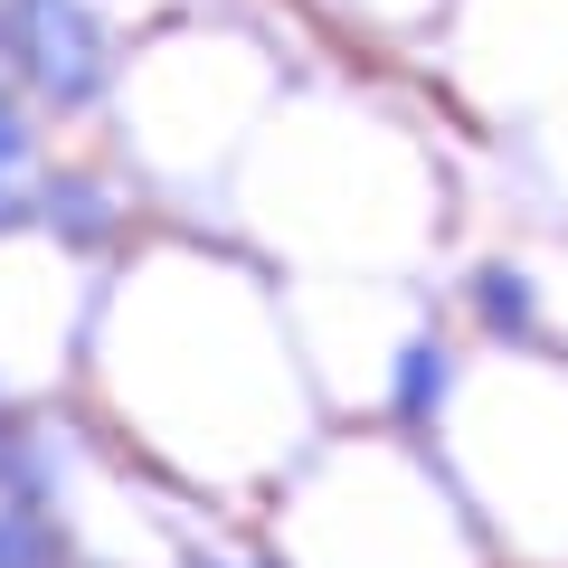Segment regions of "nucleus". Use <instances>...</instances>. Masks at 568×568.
<instances>
[{
    "instance_id": "1",
    "label": "nucleus",
    "mask_w": 568,
    "mask_h": 568,
    "mask_svg": "<svg viewBox=\"0 0 568 568\" xmlns=\"http://www.w3.org/2000/svg\"><path fill=\"white\" fill-rule=\"evenodd\" d=\"M20 48H29V77H39L48 95H67V104L104 77L95 29H85V10H67V0H20Z\"/></svg>"
},
{
    "instance_id": "2",
    "label": "nucleus",
    "mask_w": 568,
    "mask_h": 568,
    "mask_svg": "<svg viewBox=\"0 0 568 568\" xmlns=\"http://www.w3.org/2000/svg\"><path fill=\"white\" fill-rule=\"evenodd\" d=\"M0 568H39V540L20 521H0Z\"/></svg>"
},
{
    "instance_id": "3",
    "label": "nucleus",
    "mask_w": 568,
    "mask_h": 568,
    "mask_svg": "<svg viewBox=\"0 0 568 568\" xmlns=\"http://www.w3.org/2000/svg\"><path fill=\"white\" fill-rule=\"evenodd\" d=\"M426 388H446V361L436 351H417V369H407V398H426Z\"/></svg>"
},
{
    "instance_id": "4",
    "label": "nucleus",
    "mask_w": 568,
    "mask_h": 568,
    "mask_svg": "<svg viewBox=\"0 0 568 568\" xmlns=\"http://www.w3.org/2000/svg\"><path fill=\"white\" fill-rule=\"evenodd\" d=\"M10 152H20V133H10V114H0V171H10Z\"/></svg>"
}]
</instances>
